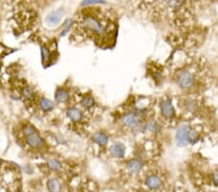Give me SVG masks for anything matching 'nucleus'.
Masks as SVG:
<instances>
[{
	"instance_id": "b1692460",
	"label": "nucleus",
	"mask_w": 218,
	"mask_h": 192,
	"mask_svg": "<svg viewBox=\"0 0 218 192\" xmlns=\"http://www.w3.org/2000/svg\"><path fill=\"white\" fill-rule=\"evenodd\" d=\"M34 132H37V130H36V128H35V127H34L33 125H31V124H26V125H24L23 128H22V133H23L24 137L28 136V135H30V134H32V133H34Z\"/></svg>"
},
{
	"instance_id": "6ab92c4d",
	"label": "nucleus",
	"mask_w": 218,
	"mask_h": 192,
	"mask_svg": "<svg viewBox=\"0 0 218 192\" xmlns=\"http://www.w3.org/2000/svg\"><path fill=\"white\" fill-rule=\"evenodd\" d=\"M200 140V134L197 132L195 129H189L188 132V143L191 145H195L199 142Z\"/></svg>"
},
{
	"instance_id": "f8f14e48",
	"label": "nucleus",
	"mask_w": 218,
	"mask_h": 192,
	"mask_svg": "<svg viewBox=\"0 0 218 192\" xmlns=\"http://www.w3.org/2000/svg\"><path fill=\"white\" fill-rule=\"evenodd\" d=\"M144 167V163L141 159H131L126 163V169L131 174H136L139 173Z\"/></svg>"
},
{
	"instance_id": "f03ea898",
	"label": "nucleus",
	"mask_w": 218,
	"mask_h": 192,
	"mask_svg": "<svg viewBox=\"0 0 218 192\" xmlns=\"http://www.w3.org/2000/svg\"><path fill=\"white\" fill-rule=\"evenodd\" d=\"M195 76L188 70H183L178 74L177 84L181 89H188L194 85Z\"/></svg>"
},
{
	"instance_id": "7ed1b4c3",
	"label": "nucleus",
	"mask_w": 218,
	"mask_h": 192,
	"mask_svg": "<svg viewBox=\"0 0 218 192\" xmlns=\"http://www.w3.org/2000/svg\"><path fill=\"white\" fill-rule=\"evenodd\" d=\"M190 127L186 124H183L177 130L176 136H174V140H176V144L179 147H184L189 145L188 143V132H189Z\"/></svg>"
},
{
	"instance_id": "f3484780",
	"label": "nucleus",
	"mask_w": 218,
	"mask_h": 192,
	"mask_svg": "<svg viewBox=\"0 0 218 192\" xmlns=\"http://www.w3.org/2000/svg\"><path fill=\"white\" fill-rule=\"evenodd\" d=\"M41 57H42V63L44 65L50 64V62L52 59V55L50 49L45 45L41 46Z\"/></svg>"
},
{
	"instance_id": "dca6fc26",
	"label": "nucleus",
	"mask_w": 218,
	"mask_h": 192,
	"mask_svg": "<svg viewBox=\"0 0 218 192\" xmlns=\"http://www.w3.org/2000/svg\"><path fill=\"white\" fill-rule=\"evenodd\" d=\"M81 106L85 110H90L95 106V99L91 95H83L80 100Z\"/></svg>"
},
{
	"instance_id": "20e7f679",
	"label": "nucleus",
	"mask_w": 218,
	"mask_h": 192,
	"mask_svg": "<svg viewBox=\"0 0 218 192\" xmlns=\"http://www.w3.org/2000/svg\"><path fill=\"white\" fill-rule=\"evenodd\" d=\"M159 107L161 115L164 118L172 119L176 116V110L170 99H163L159 104Z\"/></svg>"
},
{
	"instance_id": "2eb2a0df",
	"label": "nucleus",
	"mask_w": 218,
	"mask_h": 192,
	"mask_svg": "<svg viewBox=\"0 0 218 192\" xmlns=\"http://www.w3.org/2000/svg\"><path fill=\"white\" fill-rule=\"evenodd\" d=\"M92 141L101 146H106L109 142V137L107 134H105L103 132H96L92 136Z\"/></svg>"
},
{
	"instance_id": "39448f33",
	"label": "nucleus",
	"mask_w": 218,
	"mask_h": 192,
	"mask_svg": "<svg viewBox=\"0 0 218 192\" xmlns=\"http://www.w3.org/2000/svg\"><path fill=\"white\" fill-rule=\"evenodd\" d=\"M64 10L63 9H58V10L52 11L50 14L47 15L46 19H45V22L46 24L49 26V27H54V26L58 25L61 21H62L63 17H64Z\"/></svg>"
},
{
	"instance_id": "412c9836",
	"label": "nucleus",
	"mask_w": 218,
	"mask_h": 192,
	"mask_svg": "<svg viewBox=\"0 0 218 192\" xmlns=\"http://www.w3.org/2000/svg\"><path fill=\"white\" fill-rule=\"evenodd\" d=\"M48 167L51 170V171H59L61 168H62V165H61L60 161H58L57 159H49L48 160Z\"/></svg>"
},
{
	"instance_id": "4468645a",
	"label": "nucleus",
	"mask_w": 218,
	"mask_h": 192,
	"mask_svg": "<svg viewBox=\"0 0 218 192\" xmlns=\"http://www.w3.org/2000/svg\"><path fill=\"white\" fill-rule=\"evenodd\" d=\"M39 107L43 112L49 113V112H51L52 110L54 109V102L51 101L49 98L41 97L39 99Z\"/></svg>"
},
{
	"instance_id": "6e6552de",
	"label": "nucleus",
	"mask_w": 218,
	"mask_h": 192,
	"mask_svg": "<svg viewBox=\"0 0 218 192\" xmlns=\"http://www.w3.org/2000/svg\"><path fill=\"white\" fill-rule=\"evenodd\" d=\"M110 153L115 158L122 159L126 153V146L121 142H115L110 146Z\"/></svg>"
},
{
	"instance_id": "393cba45",
	"label": "nucleus",
	"mask_w": 218,
	"mask_h": 192,
	"mask_svg": "<svg viewBox=\"0 0 218 192\" xmlns=\"http://www.w3.org/2000/svg\"><path fill=\"white\" fill-rule=\"evenodd\" d=\"M212 180L216 185H218V170L212 174Z\"/></svg>"
},
{
	"instance_id": "423d86ee",
	"label": "nucleus",
	"mask_w": 218,
	"mask_h": 192,
	"mask_svg": "<svg viewBox=\"0 0 218 192\" xmlns=\"http://www.w3.org/2000/svg\"><path fill=\"white\" fill-rule=\"evenodd\" d=\"M25 141H26V144H27L31 148H33V150H41V148H43L46 145L45 140L41 137V135L38 132H34L28 136H26Z\"/></svg>"
},
{
	"instance_id": "0eeeda50",
	"label": "nucleus",
	"mask_w": 218,
	"mask_h": 192,
	"mask_svg": "<svg viewBox=\"0 0 218 192\" xmlns=\"http://www.w3.org/2000/svg\"><path fill=\"white\" fill-rule=\"evenodd\" d=\"M122 123L127 128L135 129L140 124V117L136 113H127L122 117Z\"/></svg>"
},
{
	"instance_id": "bb28decb",
	"label": "nucleus",
	"mask_w": 218,
	"mask_h": 192,
	"mask_svg": "<svg viewBox=\"0 0 218 192\" xmlns=\"http://www.w3.org/2000/svg\"><path fill=\"white\" fill-rule=\"evenodd\" d=\"M17 192H20V191H17Z\"/></svg>"
},
{
	"instance_id": "1a4fd4ad",
	"label": "nucleus",
	"mask_w": 218,
	"mask_h": 192,
	"mask_svg": "<svg viewBox=\"0 0 218 192\" xmlns=\"http://www.w3.org/2000/svg\"><path fill=\"white\" fill-rule=\"evenodd\" d=\"M145 183L150 190H158L162 186V180L157 175H149L146 177Z\"/></svg>"
},
{
	"instance_id": "9b49d317",
	"label": "nucleus",
	"mask_w": 218,
	"mask_h": 192,
	"mask_svg": "<svg viewBox=\"0 0 218 192\" xmlns=\"http://www.w3.org/2000/svg\"><path fill=\"white\" fill-rule=\"evenodd\" d=\"M54 100L56 103L64 104L70 100V93L64 87H57L54 92Z\"/></svg>"
},
{
	"instance_id": "a878e982",
	"label": "nucleus",
	"mask_w": 218,
	"mask_h": 192,
	"mask_svg": "<svg viewBox=\"0 0 218 192\" xmlns=\"http://www.w3.org/2000/svg\"><path fill=\"white\" fill-rule=\"evenodd\" d=\"M142 192H146V191H142Z\"/></svg>"
},
{
	"instance_id": "aec40b11",
	"label": "nucleus",
	"mask_w": 218,
	"mask_h": 192,
	"mask_svg": "<svg viewBox=\"0 0 218 192\" xmlns=\"http://www.w3.org/2000/svg\"><path fill=\"white\" fill-rule=\"evenodd\" d=\"M21 95H22V97L26 100H32L34 98V91L31 87L24 86L21 89Z\"/></svg>"
},
{
	"instance_id": "f257e3e1",
	"label": "nucleus",
	"mask_w": 218,
	"mask_h": 192,
	"mask_svg": "<svg viewBox=\"0 0 218 192\" xmlns=\"http://www.w3.org/2000/svg\"><path fill=\"white\" fill-rule=\"evenodd\" d=\"M102 11L96 8L84 9L80 15L77 25L83 34L93 37L94 40L100 43L104 42L110 35L109 27L111 25L109 19H107Z\"/></svg>"
},
{
	"instance_id": "ddd939ff",
	"label": "nucleus",
	"mask_w": 218,
	"mask_h": 192,
	"mask_svg": "<svg viewBox=\"0 0 218 192\" xmlns=\"http://www.w3.org/2000/svg\"><path fill=\"white\" fill-rule=\"evenodd\" d=\"M145 130L151 134H157L160 131V124L154 118H150L145 122Z\"/></svg>"
},
{
	"instance_id": "4be33fe9",
	"label": "nucleus",
	"mask_w": 218,
	"mask_h": 192,
	"mask_svg": "<svg viewBox=\"0 0 218 192\" xmlns=\"http://www.w3.org/2000/svg\"><path fill=\"white\" fill-rule=\"evenodd\" d=\"M184 107H185V110L188 111L189 113H193L194 111H196L197 109V103L192 100V99H188L185 101L184 103Z\"/></svg>"
},
{
	"instance_id": "9d476101",
	"label": "nucleus",
	"mask_w": 218,
	"mask_h": 192,
	"mask_svg": "<svg viewBox=\"0 0 218 192\" xmlns=\"http://www.w3.org/2000/svg\"><path fill=\"white\" fill-rule=\"evenodd\" d=\"M67 118L73 122H81L83 118V113L77 107H70L66 111Z\"/></svg>"
},
{
	"instance_id": "a211bd4d",
	"label": "nucleus",
	"mask_w": 218,
	"mask_h": 192,
	"mask_svg": "<svg viewBox=\"0 0 218 192\" xmlns=\"http://www.w3.org/2000/svg\"><path fill=\"white\" fill-rule=\"evenodd\" d=\"M47 188L49 192H61V183L56 179H50L47 181Z\"/></svg>"
},
{
	"instance_id": "5701e85b",
	"label": "nucleus",
	"mask_w": 218,
	"mask_h": 192,
	"mask_svg": "<svg viewBox=\"0 0 218 192\" xmlns=\"http://www.w3.org/2000/svg\"><path fill=\"white\" fill-rule=\"evenodd\" d=\"M106 0H83L81 6H92L97 4H106Z\"/></svg>"
}]
</instances>
